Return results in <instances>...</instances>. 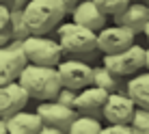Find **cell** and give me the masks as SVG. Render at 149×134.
Returning <instances> with one entry per match:
<instances>
[{
  "instance_id": "6da1fadb",
  "label": "cell",
  "mask_w": 149,
  "mask_h": 134,
  "mask_svg": "<svg viewBox=\"0 0 149 134\" xmlns=\"http://www.w3.org/2000/svg\"><path fill=\"white\" fill-rule=\"evenodd\" d=\"M17 82L24 87V91L33 100H54L56 91L61 89V80L56 74V67L52 65H37L26 63L17 74Z\"/></svg>"
},
{
  "instance_id": "7a4b0ae2",
  "label": "cell",
  "mask_w": 149,
  "mask_h": 134,
  "mask_svg": "<svg viewBox=\"0 0 149 134\" xmlns=\"http://www.w3.org/2000/svg\"><path fill=\"white\" fill-rule=\"evenodd\" d=\"M67 15L61 0H28L22 9V17L30 35H50Z\"/></svg>"
},
{
  "instance_id": "3957f363",
  "label": "cell",
  "mask_w": 149,
  "mask_h": 134,
  "mask_svg": "<svg viewBox=\"0 0 149 134\" xmlns=\"http://www.w3.org/2000/svg\"><path fill=\"white\" fill-rule=\"evenodd\" d=\"M56 41H58L63 54L78 56L91 50H97V33L82 24L67 22L56 26Z\"/></svg>"
},
{
  "instance_id": "277c9868",
  "label": "cell",
  "mask_w": 149,
  "mask_h": 134,
  "mask_svg": "<svg viewBox=\"0 0 149 134\" xmlns=\"http://www.w3.org/2000/svg\"><path fill=\"white\" fill-rule=\"evenodd\" d=\"M22 52L28 63L37 65L56 67V63L63 59V50L56 37H48V35H26L22 39Z\"/></svg>"
},
{
  "instance_id": "5b68a950",
  "label": "cell",
  "mask_w": 149,
  "mask_h": 134,
  "mask_svg": "<svg viewBox=\"0 0 149 134\" xmlns=\"http://www.w3.org/2000/svg\"><path fill=\"white\" fill-rule=\"evenodd\" d=\"M102 65L108 67L112 74L121 76V78L132 76V74H136L138 69H143V65H145V48L138 45V43H132V45H127V48H123L121 52L104 54Z\"/></svg>"
},
{
  "instance_id": "8992f818",
  "label": "cell",
  "mask_w": 149,
  "mask_h": 134,
  "mask_svg": "<svg viewBox=\"0 0 149 134\" xmlns=\"http://www.w3.org/2000/svg\"><path fill=\"white\" fill-rule=\"evenodd\" d=\"M56 74H58L61 87L80 91L82 87L91 84V74H93V65L84 63V61L69 56V59H61L56 63Z\"/></svg>"
},
{
  "instance_id": "52a82bcc",
  "label": "cell",
  "mask_w": 149,
  "mask_h": 134,
  "mask_svg": "<svg viewBox=\"0 0 149 134\" xmlns=\"http://www.w3.org/2000/svg\"><path fill=\"white\" fill-rule=\"evenodd\" d=\"M26 56L22 52V39H11L7 45H0V84L17 80V74L26 65Z\"/></svg>"
},
{
  "instance_id": "ba28073f",
  "label": "cell",
  "mask_w": 149,
  "mask_h": 134,
  "mask_svg": "<svg viewBox=\"0 0 149 134\" xmlns=\"http://www.w3.org/2000/svg\"><path fill=\"white\" fill-rule=\"evenodd\" d=\"M35 112L39 115V119H41L43 126H52L61 132H67L69 123L78 115V110H76L74 106H65V104H61V102H56V100L39 102V106H37Z\"/></svg>"
},
{
  "instance_id": "9c48e42d",
  "label": "cell",
  "mask_w": 149,
  "mask_h": 134,
  "mask_svg": "<svg viewBox=\"0 0 149 134\" xmlns=\"http://www.w3.org/2000/svg\"><path fill=\"white\" fill-rule=\"evenodd\" d=\"M136 35L132 30H127L125 26L112 24V26H102L97 30V50L102 54H112V52H121L123 48L134 43Z\"/></svg>"
},
{
  "instance_id": "30bf717a",
  "label": "cell",
  "mask_w": 149,
  "mask_h": 134,
  "mask_svg": "<svg viewBox=\"0 0 149 134\" xmlns=\"http://www.w3.org/2000/svg\"><path fill=\"white\" fill-rule=\"evenodd\" d=\"M134 108L136 104L125 91H112L106 95V102L102 106V117L106 119V123H130Z\"/></svg>"
},
{
  "instance_id": "8fae6325",
  "label": "cell",
  "mask_w": 149,
  "mask_h": 134,
  "mask_svg": "<svg viewBox=\"0 0 149 134\" xmlns=\"http://www.w3.org/2000/svg\"><path fill=\"white\" fill-rule=\"evenodd\" d=\"M106 95H108V91L100 89L95 84H86L76 93L74 108L78 112H82V115H91V117L102 119V106L106 102Z\"/></svg>"
},
{
  "instance_id": "7c38bea8",
  "label": "cell",
  "mask_w": 149,
  "mask_h": 134,
  "mask_svg": "<svg viewBox=\"0 0 149 134\" xmlns=\"http://www.w3.org/2000/svg\"><path fill=\"white\" fill-rule=\"evenodd\" d=\"M28 93L24 91V87L17 80L7 82V84H0V117L7 119L13 112L22 110L28 104Z\"/></svg>"
},
{
  "instance_id": "4fadbf2b",
  "label": "cell",
  "mask_w": 149,
  "mask_h": 134,
  "mask_svg": "<svg viewBox=\"0 0 149 134\" xmlns=\"http://www.w3.org/2000/svg\"><path fill=\"white\" fill-rule=\"evenodd\" d=\"M69 13H71V22L82 24V26L95 30V33L102 26H106V17H108L106 13H102L100 9H97V4L93 0H80Z\"/></svg>"
},
{
  "instance_id": "5bb4252c",
  "label": "cell",
  "mask_w": 149,
  "mask_h": 134,
  "mask_svg": "<svg viewBox=\"0 0 149 134\" xmlns=\"http://www.w3.org/2000/svg\"><path fill=\"white\" fill-rule=\"evenodd\" d=\"M112 20H115V24L132 30L134 35H141L145 24H147V20H149V9L143 2H130L121 13L112 15Z\"/></svg>"
},
{
  "instance_id": "9a60e30c",
  "label": "cell",
  "mask_w": 149,
  "mask_h": 134,
  "mask_svg": "<svg viewBox=\"0 0 149 134\" xmlns=\"http://www.w3.org/2000/svg\"><path fill=\"white\" fill-rule=\"evenodd\" d=\"M4 123H7V132L11 134H37L41 128V119L37 112H24V108L7 117Z\"/></svg>"
},
{
  "instance_id": "2e32d148",
  "label": "cell",
  "mask_w": 149,
  "mask_h": 134,
  "mask_svg": "<svg viewBox=\"0 0 149 134\" xmlns=\"http://www.w3.org/2000/svg\"><path fill=\"white\" fill-rule=\"evenodd\" d=\"M125 93L132 97L136 106H145L149 108V69L132 74V78H127L125 82Z\"/></svg>"
},
{
  "instance_id": "e0dca14e",
  "label": "cell",
  "mask_w": 149,
  "mask_h": 134,
  "mask_svg": "<svg viewBox=\"0 0 149 134\" xmlns=\"http://www.w3.org/2000/svg\"><path fill=\"white\" fill-rule=\"evenodd\" d=\"M91 84L100 87V89L108 91V93H112V91H125V82H123V78L117 76V74H112L108 67H104V65H95L93 67Z\"/></svg>"
},
{
  "instance_id": "ac0fdd59",
  "label": "cell",
  "mask_w": 149,
  "mask_h": 134,
  "mask_svg": "<svg viewBox=\"0 0 149 134\" xmlns=\"http://www.w3.org/2000/svg\"><path fill=\"white\" fill-rule=\"evenodd\" d=\"M100 130H102V121L97 117L82 115V112H78L74 117V121L67 128V132H71V134H97Z\"/></svg>"
},
{
  "instance_id": "d6986e66",
  "label": "cell",
  "mask_w": 149,
  "mask_h": 134,
  "mask_svg": "<svg viewBox=\"0 0 149 134\" xmlns=\"http://www.w3.org/2000/svg\"><path fill=\"white\" fill-rule=\"evenodd\" d=\"M11 15H9V33H11L13 39H24L28 33L26 24H24V17H22V9H13V11H9Z\"/></svg>"
},
{
  "instance_id": "ffe728a7",
  "label": "cell",
  "mask_w": 149,
  "mask_h": 134,
  "mask_svg": "<svg viewBox=\"0 0 149 134\" xmlns=\"http://www.w3.org/2000/svg\"><path fill=\"white\" fill-rule=\"evenodd\" d=\"M130 126L134 128L136 134H149V108L145 106H136L132 112Z\"/></svg>"
},
{
  "instance_id": "44dd1931",
  "label": "cell",
  "mask_w": 149,
  "mask_h": 134,
  "mask_svg": "<svg viewBox=\"0 0 149 134\" xmlns=\"http://www.w3.org/2000/svg\"><path fill=\"white\" fill-rule=\"evenodd\" d=\"M93 2L97 4V9H100L102 13H106L108 17H112V15L121 13L132 0H93Z\"/></svg>"
},
{
  "instance_id": "7402d4cb",
  "label": "cell",
  "mask_w": 149,
  "mask_h": 134,
  "mask_svg": "<svg viewBox=\"0 0 149 134\" xmlns=\"http://www.w3.org/2000/svg\"><path fill=\"white\" fill-rule=\"evenodd\" d=\"M102 134H136L130 123H106L102 126Z\"/></svg>"
},
{
  "instance_id": "603a6c76",
  "label": "cell",
  "mask_w": 149,
  "mask_h": 134,
  "mask_svg": "<svg viewBox=\"0 0 149 134\" xmlns=\"http://www.w3.org/2000/svg\"><path fill=\"white\" fill-rule=\"evenodd\" d=\"M76 93H78V91H74V89H67V87H61V89L56 91L54 100H56V102H61V104H65V106H74Z\"/></svg>"
},
{
  "instance_id": "cb8c5ba5",
  "label": "cell",
  "mask_w": 149,
  "mask_h": 134,
  "mask_svg": "<svg viewBox=\"0 0 149 134\" xmlns=\"http://www.w3.org/2000/svg\"><path fill=\"white\" fill-rule=\"evenodd\" d=\"M9 9H7V4L4 2H0V28H4V26H9Z\"/></svg>"
},
{
  "instance_id": "d4e9b609",
  "label": "cell",
  "mask_w": 149,
  "mask_h": 134,
  "mask_svg": "<svg viewBox=\"0 0 149 134\" xmlns=\"http://www.w3.org/2000/svg\"><path fill=\"white\" fill-rule=\"evenodd\" d=\"M26 2H28V0H4V4H7L9 11H13V9H24Z\"/></svg>"
},
{
  "instance_id": "484cf974",
  "label": "cell",
  "mask_w": 149,
  "mask_h": 134,
  "mask_svg": "<svg viewBox=\"0 0 149 134\" xmlns=\"http://www.w3.org/2000/svg\"><path fill=\"white\" fill-rule=\"evenodd\" d=\"M11 39H13V37H11V33H9V28H7V26L0 28V45H7Z\"/></svg>"
},
{
  "instance_id": "4316f807",
  "label": "cell",
  "mask_w": 149,
  "mask_h": 134,
  "mask_svg": "<svg viewBox=\"0 0 149 134\" xmlns=\"http://www.w3.org/2000/svg\"><path fill=\"white\" fill-rule=\"evenodd\" d=\"M61 2H63V4H65V11H67V13H69V11H71V9H74V7H76V4H78V2H80V0H61Z\"/></svg>"
},
{
  "instance_id": "83f0119b",
  "label": "cell",
  "mask_w": 149,
  "mask_h": 134,
  "mask_svg": "<svg viewBox=\"0 0 149 134\" xmlns=\"http://www.w3.org/2000/svg\"><path fill=\"white\" fill-rule=\"evenodd\" d=\"M0 134H7V123H4L2 117H0Z\"/></svg>"
},
{
  "instance_id": "f1b7e54d",
  "label": "cell",
  "mask_w": 149,
  "mask_h": 134,
  "mask_svg": "<svg viewBox=\"0 0 149 134\" xmlns=\"http://www.w3.org/2000/svg\"><path fill=\"white\" fill-rule=\"evenodd\" d=\"M143 67L149 69V48H145V65H143Z\"/></svg>"
},
{
  "instance_id": "f546056e",
  "label": "cell",
  "mask_w": 149,
  "mask_h": 134,
  "mask_svg": "<svg viewBox=\"0 0 149 134\" xmlns=\"http://www.w3.org/2000/svg\"><path fill=\"white\" fill-rule=\"evenodd\" d=\"M143 33H145V37L149 41V20H147V24H145V28H143Z\"/></svg>"
},
{
  "instance_id": "4dcf8cb0",
  "label": "cell",
  "mask_w": 149,
  "mask_h": 134,
  "mask_svg": "<svg viewBox=\"0 0 149 134\" xmlns=\"http://www.w3.org/2000/svg\"><path fill=\"white\" fill-rule=\"evenodd\" d=\"M141 2H143V4H145V7L149 9V0H141Z\"/></svg>"
},
{
  "instance_id": "1f68e13d",
  "label": "cell",
  "mask_w": 149,
  "mask_h": 134,
  "mask_svg": "<svg viewBox=\"0 0 149 134\" xmlns=\"http://www.w3.org/2000/svg\"><path fill=\"white\" fill-rule=\"evenodd\" d=\"M0 2H4V0H0Z\"/></svg>"
}]
</instances>
